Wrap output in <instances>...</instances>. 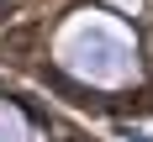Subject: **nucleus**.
<instances>
[{
  "label": "nucleus",
  "instance_id": "1",
  "mask_svg": "<svg viewBox=\"0 0 153 142\" xmlns=\"http://www.w3.org/2000/svg\"><path fill=\"white\" fill-rule=\"evenodd\" d=\"M0 142H95L85 126L21 79H0Z\"/></svg>",
  "mask_w": 153,
  "mask_h": 142
}]
</instances>
